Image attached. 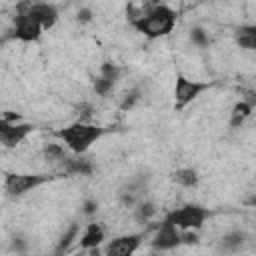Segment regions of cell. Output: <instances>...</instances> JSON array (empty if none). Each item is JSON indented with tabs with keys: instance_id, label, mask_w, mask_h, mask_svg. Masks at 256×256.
<instances>
[{
	"instance_id": "cell-4",
	"label": "cell",
	"mask_w": 256,
	"mask_h": 256,
	"mask_svg": "<svg viewBox=\"0 0 256 256\" xmlns=\"http://www.w3.org/2000/svg\"><path fill=\"white\" fill-rule=\"evenodd\" d=\"M18 12H24V14H30L34 20H38L42 24L44 30L52 28L58 20V10L56 6L48 4V2H36V0H22L18 4Z\"/></svg>"
},
{
	"instance_id": "cell-3",
	"label": "cell",
	"mask_w": 256,
	"mask_h": 256,
	"mask_svg": "<svg viewBox=\"0 0 256 256\" xmlns=\"http://www.w3.org/2000/svg\"><path fill=\"white\" fill-rule=\"evenodd\" d=\"M206 216H208L206 208H202V206H198V204H186V206L176 208V210H172V212L168 214V218H170L180 230H192V228L196 230V228H200V226L204 224Z\"/></svg>"
},
{
	"instance_id": "cell-12",
	"label": "cell",
	"mask_w": 256,
	"mask_h": 256,
	"mask_svg": "<svg viewBox=\"0 0 256 256\" xmlns=\"http://www.w3.org/2000/svg\"><path fill=\"white\" fill-rule=\"evenodd\" d=\"M102 240H104V228H102L100 224L92 222V224L86 226V230H84V234H82V238H80V246L86 248V250H88V248H96Z\"/></svg>"
},
{
	"instance_id": "cell-23",
	"label": "cell",
	"mask_w": 256,
	"mask_h": 256,
	"mask_svg": "<svg viewBox=\"0 0 256 256\" xmlns=\"http://www.w3.org/2000/svg\"><path fill=\"white\" fill-rule=\"evenodd\" d=\"M140 98V92L138 90H132L126 98H124V102H122V110H128V108H132L134 106V102Z\"/></svg>"
},
{
	"instance_id": "cell-13",
	"label": "cell",
	"mask_w": 256,
	"mask_h": 256,
	"mask_svg": "<svg viewBox=\"0 0 256 256\" xmlns=\"http://www.w3.org/2000/svg\"><path fill=\"white\" fill-rule=\"evenodd\" d=\"M236 44L244 50H254L256 52V24L240 26L236 30Z\"/></svg>"
},
{
	"instance_id": "cell-27",
	"label": "cell",
	"mask_w": 256,
	"mask_h": 256,
	"mask_svg": "<svg viewBox=\"0 0 256 256\" xmlns=\"http://www.w3.org/2000/svg\"><path fill=\"white\" fill-rule=\"evenodd\" d=\"M246 204H248V206H256V196L248 198V200H246Z\"/></svg>"
},
{
	"instance_id": "cell-8",
	"label": "cell",
	"mask_w": 256,
	"mask_h": 256,
	"mask_svg": "<svg viewBox=\"0 0 256 256\" xmlns=\"http://www.w3.org/2000/svg\"><path fill=\"white\" fill-rule=\"evenodd\" d=\"M34 130L32 124L28 122H8V120H0V142L6 148H14L18 146L30 132Z\"/></svg>"
},
{
	"instance_id": "cell-26",
	"label": "cell",
	"mask_w": 256,
	"mask_h": 256,
	"mask_svg": "<svg viewBox=\"0 0 256 256\" xmlns=\"http://www.w3.org/2000/svg\"><path fill=\"white\" fill-rule=\"evenodd\" d=\"M96 208H98L96 202H92V200H86V202H84V214H94Z\"/></svg>"
},
{
	"instance_id": "cell-25",
	"label": "cell",
	"mask_w": 256,
	"mask_h": 256,
	"mask_svg": "<svg viewBox=\"0 0 256 256\" xmlns=\"http://www.w3.org/2000/svg\"><path fill=\"white\" fill-rule=\"evenodd\" d=\"M242 94H244V98H242V100H246L248 104L256 106V92H254V90H244Z\"/></svg>"
},
{
	"instance_id": "cell-5",
	"label": "cell",
	"mask_w": 256,
	"mask_h": 256,
	"mask_svg": "<svg viewBox=\"0 0 256 256\" xmlns=\"http://www.w3.org/2000/svg\"><path fill=\"white\" fill-rule=\"evenodd\" d=\"M204 90H208V82H196V80H188L184 76H178L176 78V84H174V102H176V108L182 110L192 100H196Z\"/></svg>"
},
{
	"instance_id": "cell-20",
	"label": "cell",
	"mask_w": 256,
	"mask_h": 256,
	"mask_svg": "<svg viewBox=\"0 0 256 256\" xmlns=\"http://www.w3.org/2000/svg\"><path fill=\"white\" fill-rule=\"evenodd\" d=\"M112 86H114V82H112V80H106V78H102V76L94 80V90H96L100 96H106V94L112 90Z\"/></svg>"
},
{
	"instance_id": "cell-2",
	"label": "cell",
	"mask_w": 256,
	"mask_h": 256,
	"mask_svg": "<svg viewBox=\"0 0 256 256\" xmlns=\"http://www.w3.org/2000/svg\"><path fill=\"white\" fill-rule=\"evenodd\" d=\"M106 134V128L96 126V124H88V122H72L60 130H56V136L76 154H84L98 138H102Z\"/></svg>"
},
{
	"instance_id": "cell-15",
	"label": "cell",
	"mask_w": 256,
	"mask_h": 256,
	"mask_svg": "<svg viewBox=\"0 0 256 256\" xmlns=\"http://www.w3.org/2000/svg\"><path fill=\"white\" fill-rule=\"evenodd\" d=\"M172 180L184 188H194L198 184V172L194 168H178L176 172H172Z\"/></svg>"
},
{
	"instance_id": "cell-9",
	"label": "cell",
	"mask_w": 256,
	"mask_h": 256,
	"mask_svg": "<svg viewBox=\"0 0 256 256\" xmlns=\"http://www.w3.org/2000/svg\"><path fill=\"white\" fill-rule=\"evenodd\" d=\"M182 242V234H180V228L166 216V220L158 226L156 234H154V240H152V246L156 250H170L174 246H178Z\"/></svg>"
},
{
	"instance_id": "cell-1",
	"label": "cell",
	"mask_w": 256,
	"mask_h": 256,
	"mask_svg": "<svg viewBox=\"0 0 256 256\" xmlns=\"http://www.w3.org/2000/svg\"><path fill=\"white\" fill-rule=\"evenodd\" d=\"M174 24H176V12L166 4L148 8L142 16L132 20V26L148 38H160L170 34L174 30Z\"/></svg>"
},
{
	"instance_id": "cell-19",
	"label": "cell",
	"mask_w": 256,
	"mask_h": 256,
	"mask_svg": "<svg viewBox=\"0 0 256 256\" xmlns=\"http://www.w3.org/2000/svg\"><path fill=\"white\" fill-rule=\"evenodd\" d=\"M242 242H244V234L242 232H230V234H226L222 238V248L224 250H236V248L242 246Z\"/></svg>"
},
{
	"instance_id": "cell-7",
	"label": "cell",
	"mask_w": 256,
	"mask_h": 256,
	"mask_svg": "<svg viewBox=\"0 0 256 256\" xmlns=\"http://www.w3.org/2000/svg\"><path fill=\"white\" fill-rule=\"evenodd\" d=\"M42 24L34 20L30 14L18 12L14 16V38L20 42H36L42 36Z\"/></svg>"
},
{
	"instance_id": "cell-6",
	"label": "cell",
	"mask_w": 256,
	"mask_h": 256,
	"mask_svg": "<svg viewBox=\"0 0 256 256\" xmlns=\"http://www.w3.org/2000/svg\"><path fill=\"white\" fill-rule=\"evenodd\" d=\"M50 176L42 174H6V192L12 196H20L24 192H30L32 188L48 182Z\"/></svg>"
},
{
	"instance_id": "cell-24",
	"label": "cell",
	"mask_w": 256,
	"mask_h": 256,
	"mask_svg": "<svg viewBox=\"0 0 256 256\" xmlns=\"http://www.w3.org/2000/svg\"><path fill=\"white\" fill-rule=\"evenodd\" d=\"M76 18H78V22H90V20H92V12H90L88 8H82Z\"/></svg>"
},
{
	"instance_id": "cell-16",
	"label": "cell",
	"mask_w": 256,
	"mask_h": 256,
	"mask_svg": "<svg viewBox=\"0 0 256 256\" xmlns=\"http://www.w3.org/2000/svg\"><path fill=\"white\" fill-rule=\"evenodd\" d=\"M44 158H46L48 162H62V160L66 158V152H64V148H62L60 144L50 142V144L44 146Z\"/></svg>"
},
{
	"instance_id": "cell-18",
	"label": "cell",
	"mask_w": 256,
	"mask_h": 256,
	"mask_svg": "<svg viewBox=\"0 0 256 256\" xmlns=\"http://www.w3.org/2000/svg\"><path fill=\"white\" fill-rule=\"evenodd\" d=\"M120 74H122V70H120V66L114 64V62H104V64L100 66V76L106 78V80L116 82V80L120 78Z\"/></svg>"
},
{
	"instance_id": "cell-21",
	"label": "cell",
	"mask_w": 256,
	"mask_h": 256,
	"mask_svg": "<svg viewBox=\"0 0 256 256\" xmlns=\"http://www.w3.org/2000/svg\"><path fill=\"white\" fill-rule=\"evenodd\" d=\"M190 38L196 46H208V34L202 28H192L190 30Z\"/></svg>"
},
{
	"instance_id": "cell-10",
	"label": "cell",
	"mask_w": 256,
	"mask_h": 256,
	"mask_svg": "<svg viewBox=\"0 0 256 256\" xmlns=\"http://www.w3.org/2000/svg\"><path fill=\"white\" fill-rule=\"evenodd\" d=\"M142 242V234H128V236H118L112 242H108L106 246V254L108 256H128L132 252L138 250Z\"/></svg>"
},
{
	"instance_id": "cell-22",
	"label": "cell",
	"mask_w": 256,
	"mask_h": 256,
	"mask_svg": "<svg viewBox=\"0 0 256 256\" xmlns=\"http://www.w3.org/2000/svg\"><path fill=\"white\" fill-rule=\"evenodd\" d=\"M76 234H78V226L74 224V226H72V228H70V230H68V232H66V234L62 236V240H60V246H58V252L66 250V248H68V246L72 244V240L76 238Z\"/></svg>"
},
{
	"instance_id": "cell-17",
	"label": "cell",
	"mask_w": 256,
	"mask_h": 256,
	"mask_svg": "<svg viewBox=\"0 0 256 256\" xmlns=\"http://www.w3.org/2000/svg\"><path fill=\"white\" fill-rule=\"evenodd\" d=\"M154 214H156V206H154L152 202H140L138 208H136L134 218H136L138 222H148Z\"/></svg>"
},
{
	"instance_id": "cell-14",
	"label": "cell",
	"mask_w": 256,
	"mask_h": 256,
	"mask_svg": "<svg viewBox=\"0 0 256 256\" xmlns=\"http://www.w3.org/2000/svg\"><path fill=\"white\" fill-rule=\"evenodd\" d=\"M252 110H254V106L248 104L246 100L236 102V104L232 106V112H230V126H232V128L242 126V124L246 122V118L252 114Z\"/></svg>"
},
{
	"instance_id": "cell-11",
	"label": "cell",
	"mask_w": 256,
	"mask_h": 256,
	"mask_svg": "<svg viewBox=\"0 0 256 256\" xmlns=\"http://www.w3.org/2000/svg\"><path fill=\"white\" fill-rule=\"evenodd\" d=\"M60 170L64 174H80V176H88L92 174V164L84 158H64L60 162Z\"/></svg>"
}]
</instances>
